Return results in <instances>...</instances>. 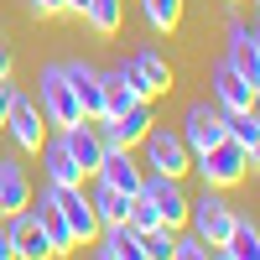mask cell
Listing matches in <instances>:
<instances>
[{
    "label": "cell",
    "mask_w": 260,
    "mask_h": 260,
    "mask_svg": "<svg viewBox=\"0 0 260 260\" xmlns=\"http://www.w3.org/2000/svg\"><path fill=\"white\" fill-rule=\"evenodd\" d=\"M141 177H146V167L130 156V146H104V156H99V167H94V182L120 187V192H136Z\"/></svg>",
    "instance_id": "8"
},
{
    "label": "cell",
    "mask_w": 260,
    "mask_h": 260,
    "mask_svg": "<svg viewBox=\"0 0 260 260\" xmlns=\"http://www.w3.org/2000/svg\"><path fill=\"white\" fill-rule=\"evenodd\" d=\"M52 198H57L62 219H68V229H73V245H89L99 234V219H94L89 198H83V187H52Z\"/></svg>",
    "instance_id": "13"
},
{
    "label": "cell",
    "mask_w": 260,
    "mask_h": 260,
    "mask_svg": "<svg viewBox=\"0 0 260 260\" xmlns=\"http://www.w3.org/2000/svg\"><path fill=\"white\" fill-rule=\"evenodd\" d=\"M192 172L203 177V187H240L245 172H250V151L224 136V141H213L203 151H192Z\"/></svg>",
    "instance_id": "2"
},
{
    "label": "cell",
    "mask_w": 260,
    "mask_h": 260,
    "mask_svg": "<svg viewBox=\"0 0 260 260\" xmlns=\"http://www.w3.org/2000/svg\"><path fill=\"white\" fill-rule=\"evenodd\" d=\"M120 16H125V0H89V6H83V21H89V31H99V37H115Z\"/></svg>",
    "instance_id": "23"
},
{
    "label": "cell",
    "mask_w": 260,
    "mask_h": 260,
    "mask_svg": "<svg viewBox=\"0 0 260 260\" xmlns=\"http://www.w3.org/2000/svg\"><path fill=\"white\" fill-rule=\"evenodd\" d=\"M21 208H31V182H26V167L0 156V213L11 219V213H21Z\"/></svg>",
    "instance_id": "19"
},
{
    "label": "cell",
    "mask_w": 260,
    "mask_h": 260,
    "mask_svg": "<svg viewBox=\"0 0 260 260\" xmlns=\"http://www.w3.org/2000/svg\"><path fill=\"white\" fill-rule=\"evenodd\" d=\"M141 146H146V167L161 172V177H187V172H192V151L182 146L177 130H167V125L151 120V130L141 136Z\"/></svg>",
    "instance_id": "4"
},
{
    "label": "cell",
    "mask_w": 260,
    "mask_h": 260,
    "mask_svg": "<svg viewBox=\"0 0 260 260\" xmlns=\"http://www.w3.org/2000/svg\"><path fill=\"white\" fill-rule=\"evenodd\" d=\"M0 78H11V47H6V37H0Z\"/></svg>",
    "instance_id": "28"
},
{
    "label": "cell",
    "mask_w": 260,
    "mask_h": 260,
    "mask_svg": "<svg viewBox=\"0 0 260 260\" xmlns=\"http://www.w3.org/2000/svg\"><path fill=\"white\" fill-rule=\"evenodd\" d=\"M203 255H208V245H203L192 229H177V234H172V260H203Z\"/></svg>",
    "instance_id": "26"
},
{
    "label": "cell",
    "mask_w": 260,
    "mask_h": 260,
    "mask_svg": "<svg viewBox=\"0 0 260 260\" xmlns=\"http://www.w3.org/2000/svg\"><path fill=\"white\" fill-rule=\"evenodd\" d=\"M130 198H136V192H120V187H104V182H94V192H89V208H94V219H99V224H125Z\"/></svg>",
    "instance_id": "21"
},
{
    "label": "cell",
    "mask_w": 260,
    "mask_h": 260,
    "mask_svg": "<svg viewBox=\"0 0 260 260\" xmlns=\"http://www.w3.org/2000/svg\"><path fill=\"white\" fill-rule=\"evenodd\" d=\"M255 94H260V83H250L240 68H229V62H219V68H213V99H219L224 115H234V110H255Z\"/></svg>",
    "instance_id": "9"
},
{
    "label": "cell",
    "mask_w": 260,
    "mask_h": 260,
    "mask_svg": "<svg viewBox=\"0 0 260 260\" xmlns=\"http://www.w3.org/2000/svg\"><path fill=\"white\" fill-rule=\"evenodd\" d=\"M0 125L16 136L21 151H37L42 141H47V120H42V110H37L21 89H11V110H6V120H0Z\"/></svg>",
    "instance_id": "6"
},
{
    "label": "cell",
    "mask_w": 260,
    "mask_h": 260,
    "mask_svg": "<svg viewBox=\"0 0 260 260\" xmlns=\"http://www.w3.org/2000/svg\"><path fill=\"white\" fill-rule=\"evenodd\" d=\"M31 11L37 16H52V11H62V0H31Z\"/></svg>",
    "instance_id": "27"
},
{
    "label": "cell",
    "mask_w": 260,
    "mask_h": 260,
    "mask_svg": "<svg viewBox=\"0 0 260 260\" xmlns=\"http://www.w3.org/2000/svg\"><path fill=\"white\" fill-rule=\"evenodd\" d=\"M37 156H42V172H47V182L52 187H83V167L68 156V146H62L57 136H47L37 146Z\"/></svg>",
    "instance_id": "15"
},
{
    "label": "cell",
    "mask_w": 260,
    "mask_h": 260,
    "mask_svg": "<svg viewBox=\"0 0 260 260\" xmlns=\"http://www.w3.org/2000/svg\"><path fill=\"white\" fill-rule=\"evenodd\" d=\"M0 260H16V250H11V240H6V229H0Z\"/></svg>",
    "instance_id": "29"
},
{
    "label": "cell",
    "mask_w": 260,
    "mask_h": 260,
    "mask_svg": "<svg viewBox=\"0 0 260 260\" xmlns=\"http://www.w3.org/2000/svg\"><path fill=\"white\" fill-rule=\"evenodd\" d=\"M89 245H94L99 260H141V229H130V224H99V234Z\"/></svg>",
    "instance_id": "17"
},
{
    "label": "cell",
    "mask_w": 260,
    "mask_h": 260,
    "mask_svg": "<svg viewBox=\"0 0 260 260\" xmlns=\"http://www.w3.org/2000/svg\"><path fill=\"white\" fill-rule=\"evenodd\" d=\"M37 224L47 229V245H52V255L73 250V229H68V219H62V208H57V198H52V182L42 187V208H37Z\"/></svg>",
    "instance_id": "20"
},
{
    "label": "cell",
    "mask_w": 260,
    "mask_h": 260,
    "mask_svg": "<svg viewBox=\"0 0 260 260\" xmlns=\"http://www.w3.org/2000/svg\"><path fill=\"white\" fill-rule=\"evenodd\" d=\"M177 136H182L187 151H203L213 141H224V115L208 110V104H192V110L182 115V125H177Z\"/></svg>",
    "instance_id": "14"
},
{
    "label": "cell",
    "mask_w": 260,
    "mask_h": 260,
    "mask_svg": "<svg viewBox=\"0 0 260 260\" xmlns=\"http://www.w3.org/2000/svg\"><path fill=\"white\" fill-rule=\"evenodd\" d=\"M234 224H240V213L224 203V187H203L198 198H187V224L182 229H192L208 250H224V240L234 234Z\"/></svg>",
    "instance_id": "1"
},
{
    "label": "cell",
    "mask_w": 260,
    "mask_h": 260,
    "mask_svg": "<svg viewBox=\"0 0 260 260\" xmlns=\"http://www.w3.org/2000/svg\"><path fill=\"white\" fill-rule=\"evenodd\" d=\"M141 11H146V21H151V31H177L182 0H141Z\"/></svg>",
    "instance_id": "25"
},
{
    "label": "cell",
    "mask_w": 260,
    "mask_h": 260,
    "mask_svg": "<svg viewBox=\"0 0 260 260\" xmlns=\"http://www.w3.org/2000/svg\"><path fill=\"white\" fill-rule=\"evenodd\" d=\"M224 136H229L234 146H245L250 161H255V151H260V120H255V110H234V115H224Z\"/></svg>",
    "instance_id": "22"
},
{
    "label": "cell",
    "mask_w": 260,
    "mask_h": 260,
    "mask_svg": "<svg viewBox=\"0 0 260 260\" xmlns=\"http://www.w3.org/2000/svg\"><path fill=\"white\" fill-rule=\"evenodd\" d=\"M37 99H42V120H47V125H57V130L83 120V104H78V94H73L68 73H62V62L42 68V78H37Z\"/></svg>",
    "instance_id": "3"
},
{
    "label": "cell",
    "mask_w": 260,
    "mask_h": 260,
    "mask_svg": "<svg viewBox=\"0 0 260 260\" xmlns=\"http://www.w3.org/2000/svg\"><path fill=\"white\" fill-rule=\"evenodd\" d=\"M57 141L68 146V156L83 167V177H94V167H99V156H104V136H99V125H89V120L62 125V130H57Z\"/></svg>",
    "instance_id": "11"
},
{
    "label": "cell",
    "mask_w": 260,
    "mask_h": 260,
    "mask_svg": "<svg viewBox=\"0 0 260 260\" xmlns=\"http://www.w3.org/2000/svg\"><path fill=\"white\" fill-rule=\"evenodd\" d=\"M62 73H68L73 94H78V104H83V120H99V115H104V73L94 68V62H83V57L62 62Z\"/></svg>",
    "instance_id": "10"
},
{
    "label": "cell",
    "mask_w": 260,
    "mask_h": 260,
    "mask_svg": "<svg viewBox=\"0 0 260 260\" xmlns=\"http://www.w3.org/2000/svg\"><path fill=\"white\" fill-rule=\"evenodd\" d=\"M229 68H240L250 83H260V37L255 26H245V21H229Z\"/></svg>",
    "instance_id": "16"
},
{
    "label": "cell",
    "mask_w": 260,
    "mask_h": 260,
    "mask_svg": "<svg viewBox=\"0 0 260 260\" xmlns=\"http://www.w3.org/2000/svg\"><path fill=\"white\" fill-rule=\"evenodd\" d=\"M136 192H141L151 208H156V219H161L167 229H182V224H187V192H182V177H161V172H146Z\"/></svg>",
    "instance_id": "5"
},
{
    "label": "cell",
    "mask_w": 260,
    "mask_h": 260,
    "mask_svg": "<svg viewBox=\"0 0 260 260\" xmlns=\"http://www.w3.org/2000/svg\"><path fill=\"white\" fill-rule=\"evenodd\" d=\"M146 130H151V99L130 104V110H120V115H99V136H104V146H141Z\"/></svg>",
    "instance_id": "7"
},
{
    "label": "cell",
    "mask_w": 260,
    "mask_h": 260,
    "mask_svg": "<svg viewBox=\"0 0 260 260\" xmlns=\"http://www.w3.org/2000/svg\"><path fill=\"white\" fill-rule=\"evenodd\" d=\"M224 255H229V260H255V255H260V229L240 219V224H234V234L224 240Z\"/></svg>",
    "instance_id": "24"
},
{
    "label": "cell",
    "mask_w": 260,
    "mask_h": 260,
    "mask_svg": "<svg viewBox=\"0 0 260 260\" xmlns=\"http://www.w3.org/2000/svg\"><path fill=\"white\" fill-rule=\"evenodd\" d=\"M83 6H89V0H62V11H78V16H83Z\"/></svg>",
    "instance_id": "30"
},
{
    "label": "cell",
    "mask_w": 260,
    "mask_h": 260,
    "mask_svg": "<svg viewBox=\"0 0 260 260\" xmlns=\"http://www.w3.org/2000/svg\"><path fill=\"white\" fill-rule=\"evenodd\" d=\"M130 68H136L146 99H156V94L172 89V68H167V57H161L156 47H136V52H130Z\"/></svg>",
    "instance_id": "18"
},
{
    "label": "cell",
    "mask_w": 260,
    "mask_h": 260,
    "mask_svg": "<svg viewBox=\"0 0 260 260\" xmlns=\"http://www.w3.org/2000/svg\"><path fill=\"white\" fill-rule=\"evenodd\" d=\"M6 240H11V250H16L21 260H47V255H52V245H47V229L37 224V213H31V208L11 213V229H6Z\"/></svg>",
    "instance_id": "12"
}]
</instances>
